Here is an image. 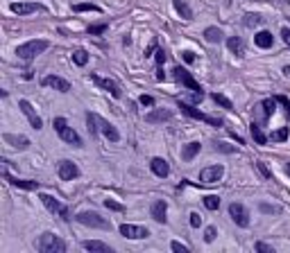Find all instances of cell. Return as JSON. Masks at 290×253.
<instances>
[{
    "label": "cell",
    "mask_w": 290,
    "mask_h": 253,
    "mask_svg": "<svg viewBox=\"0 0 290 253\" xmlns=\"http://www.w3.org/2000/svg\"><path fill=\"white\" fill-rule=\"evenodd\" d=\"M172 77H175L177 84H181L184 88H188L190 93H193V97H190V102H193V104H197V102H202V99H204V88L193 79V75H190L186 68L175 66V68H172Z\"/></svg>",
    "instance_id": "obj_1"
},
{
    "label": "cell",
    "mask_w": 290,
    "mask_h": 253,
    "mask_svg": "<svg viewBox=\"0 0 290 253\" xmlns=\"http://www.w3.org/2000/svg\"><path fill=\"white\" fill-rule=\"evenodd\" d=\"M48 48H50V43L45 39L27 41V43H23V45H18V48H16V57L21 59V61H32V59H36L41 52H45Z\"/></svg>",
    "instance_id": "obj_2"
},
{
    "label": "cell",
    "mask_w": 290,
    "mask_h": 253,
    "mask_svg": "<svg viewBox=\"0 0 290 253\" xmlns=\"http://www.w3.org/2000/svg\"><path fill=\"white\" fill-rule=\"evenodd\" d=\"M52 126H54V131H57V136L63 140V143L72 145V147H84V143H82L80 134H77V131L72 129V126H68L66 117H54Z\"/></svg>",
    "instance_id": "obj_3"
},
{
    "label": "cell",
    "mask_w": 290,
    "mask_h": 253,
    "mask_svg": "<svg viewBox=\"0 0 290 253\" xmlns=\"http://www.w3.org/2000/svg\"><path fill=\"white\" fill-rule=\"evenodd\" d=\"M36 248H39L41 253H63L68 248V244L63 242L59 235L54 233H43L39 237V242H36Z\"/></svg>",
    "instance_id": "obj_4"
},
{
    "label": "cell",
    "mask_w": 290,
    "mask_h": 253,
    "mask_svg": "<svg viewBox=\"0 0 290 253\" xmlns=\"http://www.w3.org/2000/svg\"><path fill=\"white\" fill-rule=\"evenodd\" d=\"M75 221L82 226H89V228H102V230H111V221L100 217L98 212H91V210H84V212H77L75 215Z\"/></svg>",
    "instance_id": "obj_5"
},
{
    "label": "cell",
    "mask_w": 290,
    "mask_h": 253,
    "mask_svg": "<svg viewBox=\"0 0 290 253\" xmlns=\"http://www.w3.org/2000/svg\"><path fill=\"white\" fill-rule=\"evenodd\" d=\"M179 108H181V113H186L188 117L199 120V122H206V124H211V126H222V124H225V120H220V117H213V115H206V113L197 111V108H195L193 104H188V102H179Z\"/></svg>",
    "instance_id": "obj_6"
},
{
    "label": "cell",
    "mask_w": 290,
    "mask_h": 253,
    "mask_svg": "<svg viewBox=\"0 0 290 253\" xmlns=\"http://www.w3.org/2000/svg\"><path fill=\"white\" fill-rule=\"evenodd\" d=\"M89 79L93 81V84H98L102 90L111 93V97H116V99H120V97H122V88H120V84H118V81L109 79V77H100V75H95V72H91Z\"/></svg>",
    "instance_id": "obj_7"
},
{
    "label": "cell",
    "mask_w": 290,
    "mask_h": 253,
    "mask_svg": "<svg viewBox=\"0 0 290 253\" xmlns=\"http://www.w3.org/2000/svg\"><path fill=\"white\" fill-rule=\"evenodd\" d=\"M229 217L236 226H240V228H247L249 226V210L243 206V203H236V201L229 203Z\"/></svg>",
    "instance_id": "obj_8"
},
{
    "label": "cell",
    "mask_w": 290,
    "mask_h": 253,
    "mask_svg": "<svg viewBox=\"0 0 290 253\" xmlns=\"http://www.w3.org/2000/svg\"><path fill=\"white\" fill-rule=\"evenodd\" d=\"M39 199H41V203H43L45 208H48L50 212H54V215H59L61 219H70V212H68V208L63 206L61 201H57L54 197H50V194H39Z\"/></svg>",
    "instance_id": "obj_9"
},
{
    "label": "cell",
    "mask_w": 290,
    "mask_h": 253,
    "mask_svg": "<svg viewBox=\"0 0 290 253\" xmlns=\"http://www.w3.org/2000/svg\"><path fill=\"white\" fill-rule=\"evenodd\" d=\"M274 111H276V99L274 97H267V99H263V102H258L256 106H254V113L258 115V120H261L263 124L274 115Z\"/></svg>",
    "instance_id": "obj_10"
},
{
    "label": "cell",
    "mask_w": 290,
    "mask_h": 253,
    "mask_svg": "<svg viewBox=\"0 0 290 253\" xmlns=\"http://www.w3.org/2000/svg\"><path fill=\"white\" fill-rule=\"evenodd\" d=\"M120 235L127 239H145L150 237V228L148 226H136V224H120Z\"/></svg>",
    "instance_id": "obj_11"
},
{
    "label": "cell",
    "mask_w": 290,
    "mask_h": 253,
    "mask_svg": "<svg viewBox=\"0 0 290 253\" xmlns=\"http://www.w3.org/2000/svg\"><path fill=\"white\" fill-rule=\"evenodd\" d=\"M57 174L61 181H72L80 176V167H77L72 161L63 158V161H59V165H57Z\"/></svg>",
    "instance_id": "obj_12"
},
{
    "label": "cell",
    "mask_w": 290,
    "mask_h": 253,
    "mask_svg": "<svg viewBox=\"0 0 290 253\" xmlns=\"http://www.w3.org/2000/svg\"><path fill=\"white\" fill-rule=\"evenodd\" d=\"M222 174H225V167H222L220 163H218V165H208L199 172V181H202V183H218V181L222 179Z\"/></svg>",
    "instance_id": "obj_13"
},
{
    "label": "cell",
    "mask_w": 290,
    "mask_h": 253,
    "mask_svg": "<svg viewBox=\"0 0 290 253\" xmlns=\"http://www.w3.org/2000/svg\"><path fill=\"white\" fill-rule=\"evenodd\" d=\"M18 108H21L23 113H25V117L30 120V124H32V129H36L39 131L41 126H43V120H41L39 115H36V111H34V106H32L27 99H18Z\"/></svg>",
    "instance_id": "obj_14"
},
{
    "label": "cell",
    "mask_w": 290,
    "mask_h": 253,
    "mask_svg": "<svg viewBox=\"0 0 290 253\" xmlns=\"http://www.w3.org/2000/svg\"><path fill=\"white\" fill-rule=\"evenodd\" d=\"M9 9H12L14 14H18V16H27V14H34V12H45V5H41V3H12Z\"/></svg>",
    "instance_id": "obj_15"
},
{
    "label": "cell",
    "mask_w": 290,
    "mask_h": 253,
    "mask_svg": "<svg viewBox=\"0 0 290 253\" xmlns=\"http://www.w3.org/2000/svg\"><path fill=\"white\" fill-rule=\"evenodd\" d=\"M168 203L163 201V199H157V201L152 203V208H150V217H152L157 224H166L168 219Z\"/></svg>",
    "instance_id": "obj_16"
},
{
    "label": "cell",
    "mask_w": 290,
    "mask_h": 253,
    "mask_svg": "<svg viewBox=\"0 0 290 253\" xmlns=\"http://www.w3.org/2000/svg\"><path fill=\"white\" fill-rule=\"evenodd\" d=\"M41 84L48 86V88L59 90V93H68V90H70V84H68V81L63 79V77H57V75H48V77H43V79H41Z\"/></svg>",
    "instance_id": "obj_17"
},
{
    "label": "cell",
    "mask_w": 290,
    "mask_h": 253,
    "mask_svg": "<svg viewBox=\"0 0 290 253\" xmlns=\"http://www.w3.org/2000/svg\"><path fill=\"white\" fill-rule=\"evenodd\" d=\"M3 179L5 181H9L12 185H16V188H21V190H39L41 185H39V181H30V179H18V176H12L9 172H3Z\"/></svg>",
    "instance_id": "obj_18"
},
{
    "label": "cell",
    "mask_w": 290,
    "mask_h": 253,
    "mask_svg": "<svg viewBox=\"0 0 290 253\" xmlns=\"http://www.w3.org/2000/svg\"><path fill=\"white\" fill-rule=\"evenodd\" d=\"M150 170H152L154 176H159V179H166V176L170 174V165H168V161L161 156H154L152 161H150Z\"/></svg>",
    "instance_id": "obj_19"
},
{
    "label": "cell",
    "mask_w": 290,
    "mask_h": 253,
    "mask_svg": "<svg viewBox=\"0 0 290 253\" xmlns=\"http://www.w3.org/2000/svg\"><path fill=\"white\" fill-rule=\"evenodd\" d=\"M98 120H100V131L104 134V138H109L111 143H118V140H120V131H118L109 120H104V117L98 115Z\"/></svg>",
    "instance_id": "obj_20"
},
{
    "label": "cell",
    "mask_w": 290,
    "mask_h": 253,
    "mask_svg": "<svg viewBox=\"0 0 290 253\" xmlns=\"http://www.w3.org/2000/svg\"><path fill=\"white\" fill-rule=\"evenodd\" d=\"M254 45L261 48V50L272 48V45H274V36H272V32H267V30L256 32V34H254Z\"/></svg>",
    "instance_id": "obj_21"
},
{
    "label": "cell",
    "mask_w": 290,
    "mask_h": 253,
    "mask_svg": "<svg viewBox=\"0 0 290 253\" xmlns=\"http://www.w3.org/2000/svg\"><path fill=\"white\" fill-rule=\"evenodd\" d=\"M3 140H5L7 145H12L14 149H21V152H23V149H27V147L32 145L30 138H25V136H16V134H5Z\"/></svg>",
    "instance_id": "obj_22"
},
{
    "label": "cell",
    "mask_w": 290,
    "mask_h": 253,
    "mask_svg": "<svg viewBox=\"0 0 290 253\" xmlns=\"http://www.w3.org/2000/svg\"><path fill=\"white\" fill-rule=\"evenodd\" d=\"M172 117V111H168V108H154V111L145 113V122H150V124H157V122H166Z\"/></svg>",
    "instance_id": "obj_23"
},
{
    "label": "cell",
    "mask_w": 290,
    "mask_h": 253,
    "mask_svg": "<svg viewBox=\"0 0 290 253\" xmlns=\"http://www.w3.org/2000/svg\"><path fill=\"white\" fill-rule=\"evenodd\" d=\"M82 248H86V251H102V253H111L113 251L109 244L100 242V239H84V242H82Z\"/></svg>",
    "instance_id": "obj_24"
},
{
    "label": "cell",
    "mask_w": 290,
    "mask_h": 253,
    "mask_svg": "<svg viewBox=\"0 0 290 253\" xmlns=\"http://www.w3.org/2000/svg\"><path fill=\"white\" fill-rule=\"evenodd\" d=\"M199 149H202V145H199L197 140H195V143H188L184 149H181V161H184V163H190V161H193V158L199 154Z\"/></svg>",
    "instance_id": "obj_25"
},
{
    "label": "cell",
    "mask_w": 290,
    "mask_h": 253,
    "mask_svg": "<svg viewBox=\"0 0 290 253\" xmlns=\"http://www.w3.org/2000/svg\"><path fill=\"white\" fill-rule=\"evenodd\" d=\"M249 134H252V138L256 145H265L267 140H270V136L263 134V126L258 124V122H252V124H249Z\"/></svg>",
    "instance_id": "obj_26"
},
{
    "label": "cell",
    "mask_w": 290,
    "mask_h": 253,
    "mask_svg": "<svg viewBox=\"0 0 290 253\" xmlns=\"http://www.w3.org/2000/svg\"><path fill=\"white\" fill-rule=\"evenodd\" d=\"M172 5H175V12L179 14L181 18H186V21H193V9H190L184 0H172Z\"/></svg>",
    "instance_id": "obj_27"
},
{
    "label": "cell",
    "mask_w": 290,
    "mask_h": 253,
    "mask_svg": "<svg viewBox=\"0 0 290 253\" xmlns=\"http://www.w3.org/2000/svg\"><path fill=\"white\" fill-rule=\"evenodd\" d=\"M222 30L220 27H215V25H211V27H206V30H204V39L208 41V43H220L222 41Z\"/></svg>",
    "instance_id": "obj_28"
},
{
    "label": "cell",
    "mask_w": 290,
    "mask_h": 253,
    "mask_svg": "<svg viewBox=\"0 0 290 253\" xmlns=\"http://www.w3.org/2000/svg\"><path fill=\"white\" fill-rule=\"evenodd\" d=\"M86 124H89V134H91V138H98V134H100V120H98V115L95 113H86Z\"/></svg>",
    "instance_id": "obj_29"
},
{
    "label": "cell",
    "mask_w": 290,
    "mask_h": 253,
    "mask_svg": "<svg viewBox=\"0 0 290 253\" xmlns=\"http://www.w3.org/2000/svg\"><path fill=\"white\" fill-rule=\"evenodd\" d=\"M227 48H229L231 52L236 54V57H243V54H245V45H243V39H238V36H231V39L227 41Z\"/></svg>",
    "instance_id": "obj_30"
},
{
    "label": "cell",
    "mask_w": 290,
    "mask_h": 253,
    "mask_svg": "<svg viewBox=\"0 0 290 253\" xmlns=\"http://www.w3.org/2000/svg\"><path fill=\"white\" fill-rule=\"evenodd\" d=\"M72 63H75V66H86V63H89V52H86L84 48H77L75 52H72Z\"/></svg>",
    "instance_id": "obj_31"
},
{
    "label": "cell",
    "mask_w": 290,
    "mask_h": 253,
    "mask_svg": "<svg viewBox=\"0 0 290 253\" xmlns=\"http://www.w3.org/2000/svg\"><path fill=\"white\" fill-rule=\"evenodd\" d=\"M211 99L218 104V106L227 108V111H234V104H231V99H229V97H225L222 93H213V95H211Z\"/></svg>",
    "instance_id": "obj_32"
},
{
    "label": "cell",
    "mask_w": 290,
    "mask_h": 253,
    "mask_svg": "<svg viewBox=\"0 0 290 253\" xmlns=\"http://www.w3.org/2000/svg\"><path fill=\"white\" fill-rule=\"evenodd\" d=\"M288 136H290V126H281V129L272 131L270 140H272V143H283V140H288Z\"/></svg>",
    "instance_id": "obj_33"
},
{
    "label": "cell",
    "mask_w": 290,
    "mask_h": 253,
    "mask_svg": "<svg viewBox=\"0 0 290 253\" xmlns=\"http://www.w3.org/2000/svg\"><path fill=\"white\" fill-rule=\"evenodd\" d=\"M72 12H93V14H100L102 9L98 7V5H93V3H77V5H72Z\"/></svg>",
    "instance_id": "obj_34"
},
{
    "label": "cell",
    "mask_w": 290,
    "mask_h": 253,
    "mask_svg": "<svg viewBox=\"0 0 290 253\" xmlns=\"http://www.w3.org/2000/svg\"><path fill=\"white\" fill-rule=\"evenodd\" d=\"M258 210H261L263 215H281V212H283V208L274 206V203H258Z\"/></svg>",
    "instance_id": "obj_35"
},
{
    "label": "cell",
    "mask_w": 290,
    "mask_h": 253,
    "mask_svg": "<svg viewBox=\"0 0 290 253\" xmlns=\"http://www.w3.org/2000/svg\"><path fill=\"white\" fill-rule=\"evenodd\" d=\"M204 206H206L208 210H218V208H220V197H218V194H206V197H204Z\"/></svg>",
    "instance_id": "obj_36"
},
{
    "label": "cell",
    "mask_w": 290,
    "mask_h": 253,
    "mask_svg": "<svg viewBox=\"0 0 290 253\" xmlns=\"http://www.w3.org/2000/svg\"><path fill=\"white\" fill-rule=\"evenodd\" d=\"M263 23V18L258 14H245V25L247 27H258Z\"/></svg>",
    "instance_id": "obj_37"
},
{
    "label": "cell",
    "mask_w": 290,
    "mask_h": 253,
    "mask_svg": "<svg viewBox=\"0 0 290 253\" xmlns=\"http://www.w3.org/2000/svg\"><path fill=\"white\" fill-rule=\"evenodd\" d=\"M107 23H98V25H91L89 27V34L91 36H98V34H104V32H107Z\"/></svg>",
    "instance_id": "obj_38"
},
{
    "label": "cell",
    "mask_w": 290,
    "mask_h": 253,
    "mask_svg": "<svg viewBox=\"0 0 290 253\" xmlns=\"http://www.w3.org/2000/svg\"><path fill=\"white\" fill-rule=\"evenodd\" d=\"M104 206L109 208V210H116V212H125V206L118 201H113V199H104Z\"/></svg>",
    "instance_id": "obj_39"
},
{
    "label": "cell",
    "mask_w": 290,
    "mask_h": 253,
    "mask_svg": "<svg viewBox=\"0 0 290 253\" xmlns=\"http://www.w3.org/2000/svg\"><path fill=\"white\" fill-rule=\"evenodd\" d=\"M213 147H215V152H222V154H234L236 152V147H231V145H227V143H215Z\"/></svg>",
    "instance_id": "obj_40"
},
{
    "label": "cell",
    "mask_w": 290,
    "mask_h": 253,
    "mask_svg": "<svg viewBox=\"0 0 290 253\" xmlns=\"http://www.w3.org/2000/svg\"><path fill=\"white\" fill-rule=\"evenodd\" d=\"M215 237H218V230L213 228V226H208V228L204 230V242H206V244H211Z\"/></svg>",
    "instance_id": "obj_41"
},
{
    "label": "cell",
    "mask_w": 290,
    "mask_h": 253,
    "mask_svg": "<svg viewBox=\"0 0 290 253\" xmlns=\"http://www.w3.org/2000/svg\"><path fill=\"white\" fill-rule=\"evenodd\" d=\"M254 248L261 251V253H274V248H272L270 244H265V242H256V244H254Z\"/></svg>",
    "instance_id": "obj_42"
},
{
    "label": "cell",
    "mask_w": 290,
    "mask_h": 253,
    "mask_svg": "<svg viewBox=\"0 0 290 253\" xmlns=\"http://www.w3.org/2000/svg\"><path fill=\"white\" fill-rule=\"evenodd\" d=\"M170 248H172V251H177V253H188V246H184V244L177 242V239H175V242H170Z\"/></svg>",
    "instance_id": "obj_43"
},
{
    "label": "cell",
    "mask_w": 290,
    "mask_h": 253,
    "mask_svg": "<svg viewBox=\"0 0 290 253\" xmlns=\"http://www.w3.org/2000/svg\"><path fill=\"white\" fill-rule=\"evenodd\" d=\"M190 226L193 228H199V224H202V217H199V212H190Z\"/></svg>",
    "instance_id": "obj_44"
},
{
    "label": "cell",
    "mask_w": 290,
    "mask_h": 253,
    "mask_svg": "<svg viewBox=\"0 0 290 253\" xmlns=\"http://www.w3.org/2000/svg\"><path fill=\"white\" fill-rule=\"evenodd\" d=\"M256 167H258V170H261V174L265 176V179H272V172L267 170V165H265V163H263V161H258V163H256Z\"/></svg>",
    "instance_id": "obj_45"
},
{
    "label": "cell",
    "mask_w": 290,
    "mask_h": 253,
    "mask_svg": "<svg viewBox=\"0 0 290 253\" xmlns=\"http://www.w3.org/2000/svg\"><path fill=\"white\" fill-rule=\"evenodd\" d=\"M274 99H276V102H279V104H283V106H285V111H288V115H290V99L285 97V95H274Z\"/></svg>",
    "instance_id": "obj_46"
},
{
    "label": "cell",
    "mask_w": 290,
    "mask_h": 253,
    "mask_svg": "<svg viewBox=\"0 0 290 253\" xmlns=\"http://www.w3.org/2000/svg\"><path fill=\"white\" fill-rule=\"evenodd\" d=\"M138 104H143V106H152V104H154V97H152V95H140V97H138Z\"/></svg>",
    "instance_id": "obj_47"
},
{
    "label": "cell",
    "mask_w": 290,
    "mask_h": 253,
    "mask_svg": "<svg viewBox=\"0 0 290 253\" xmlns=\"http://www.w3.org/2000/svg\"><path fill=\"white\" fill-rule=\"evenodd\" d=\"M281 39H283V43L290 48V27H281Z\"/></svg>",
    "instance_id": "obj_48"
},
{
    "label": "cell",
    "mask_w": 290,
    "mask_h": 253,
    "mask_svg": "<svg viewBox=\"0 0 290 253\" xmlns=\"http://www.w3.org/2000/svg\"><path fill=\"white\" fill-rule=\"evenodd\" d=\"M181 57H184L186 63H193L195 61V52H190V50H184V52H181Z\"/></svg>",
    "instance_id": "obj_49"
},
{
    "label": "cell",
    "mask_w": 290,
    "mask_h": 253,
    "mask_svg": "<svg viewBox=\"0 0 290 253\" xmlns=\"http://www.w3.org/2000/svg\"><path fill=\"white\" fill-rule=\"evenodd\" d=\"M163 61H166V52H163V50L159 48V50H157V68L163 66Z\"/></svg>",
    "instance_id": "obj_50"
},
{
    "label": "cell",
    "mask_w": 290,
    "mask_h": 253,
    "mask_svg": "<svg viewBox=\"0 0 290 253\" xmlns=\"http://www.w3.org/2000/svg\"><path fill=\"white\" fill-rule=\"evenodd\" d=\"M283 72H285V75H290V66H285V68H283Z\"/></svg>",
    "instance_id": "obj_51"
},
{
    "label": "cell",
    "mask_w": 290,
    "mask_h": 253,
    "mask_svg": "<svg viewBox=\"0 0 290 253\" xmlns=\"http://www.w3.org/2000/svg\"><path fill=\"white\" fill-rule=\"evenodd\" d=\"M285 174L290 176V163H288V165H285Z\"/></svg>",
    "instance_id": "obj_52"
}]
</instances>
